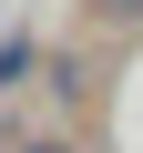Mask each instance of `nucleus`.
<instances>
[{
	"label": "nucleus",
	"mask_w": 143,
	"mask_h": 153,
	"mask_svg": "<svg viewBox=\"0 0 143 153\" xmlns=\"http://www.w3.org/2000/svg\"><path fill=\"white\" fill-rule=\"evenodd\" d=\"M102 10H143V0H102Z\"/></svg>",
	"instance_id": "1"
}]
</instances>
